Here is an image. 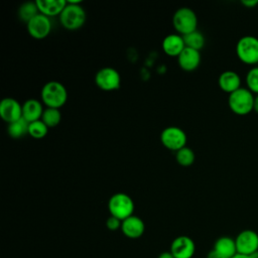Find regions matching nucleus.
Here are the masks:
<instances>
[{"mask_svg": "<svg viewBox=\"0 0 258 258\" xmlns=\"http://www.w3.org/2000/svg\"><path fill=\"white\" fill-rule=\"evenodd\" d=\"M41 101L47 108L59 109L68 100V92L66 87L57 81L47 82L40 92Z\"/></svg>", "mask_w": 258, "mask_h": 258, "instance_id": "1", "label": "nucleus"}, {"mask_svg": "<svg viewBox=\"0 0 258 258\" xmlns=\"http://www.w3.org/2000/svg\"><path fill=\"white\" fill-rule=\"evenodd\" d=\"M85 21L86 12L81 6V1H67V6L59 15L60 24L69 30H75L82 27Z\"/></svg>", "mask_w": 258, "mask_h": 258, "instance_id": "2", "label": "nucleus"}, {"mask_svg": "<svg viewBox=\"0 0 258 258\" xmlns=\"http://www.w3.org/2000/svg\"><path fill=\"white\" fill-rule=\"evenodd\" d=\"M254 94L248 89L241 87L229 95L228 104L233 113L244 116L254 110Z\"/></svg>", "mask_w": 258, "mask_h": 258, "instance_id": "3", "label": "nucleus"}, {"mask_svg": "<svg viewBox=\"0 0 258 258\" xmlns=\"http://www.w3.org/2000/svg\"><path fill=\"white\" fill-rule=\"evenodd\" d=\"M236 54L244 63H258V37L254 35H244L239 38L236 44Z\"/></svg>", "mask_w": 258, "mask_h": 258, "instance_id": "4", "label": "nucleus"}, {"mask_svg": "<svg viewBox=\"0 0 258 258\" xmlns=\"http://www.w3.org/2000/svg\"><path fill=\"white\" fill-rule=\"evenodd\" d=\"M172 24L174 29L180 35H186L195 30L198 26V17L196 12L188 7H181L177 9L172 17Z\"/></svg>", "mask_w": 258, "mask_h": 258, "instance_id": "5", "label": "nucleus"}, {"mask_svg": "<svg viewBox=\"0 0 258 258\" xmlns=\"http://www.w3.org/2000/svg\"><path fill=\"white\" fill-rule=\"evenodd\" d=\"M108 209L111 216L123 221L133 215L134 203L128 195L124 192H117L110 198L108 202Z\"/></svg>", "mask_w": 258, "mask_h": 258, "instance_id": "6", "label": "nucleus"}, {"mask_svg": "<svg viewBox=\"0 0 258 258\" xmlns=\"http://www.w3.org/2000/svg\"><path fill=\"white\" fill-rule=\"evenodd\" d=\"M186 140L185 132L176 126L166 127L160 134V141L163 146L172 151H177L184 147Z\"/></svg>", "mask_w": 258, "mask_h": 258, "instance_id": "7", "label": "nucleus"}, {"mask_svg": "<svg viewBox=\"0 0 258 258\" xmlns=\"http://www.w3.org/2000/svg\"><path fill=\"white\" fill-rule=\"evenodd\" d=\"M96 85L103 91L111 92L119 89L121 85L120 74L113 68H103L95 76Z\"/></svg>", "mask_w": 258, "mask_h": 258, "instance_id": "8", "label": "nucleus"}, {"mask_svg": "<svg viewBox=\"0 0 258 258\" xmlns=\"http://www.w3.org/2000/svg\"><path fill=\"white\" fill-rule=\"evenodd\" d=\"M237 253L250 256L258 251V234L251 229L241 231L235 238Z\"/></svg>", "mask_w": 258, "mask_h": 258, "instance_id": "9", "label": "nucleus"}, {"mask_svg": "<svg viewBox=\"0 0 258 258\" xmlns=\"http://www.w3.org/2000/svg\"><path fill=\"white\" fill-rule=\"evenodd\" d=\"M26 26L29 35L35 39L45 38L51 30V22L49 17L40 13H38L29 22H27Z\"/></svg>", "mask_w": 258, "mask_h": 258, "instance_id": "10", "label": "nucleus"}, {"mask_svg": "<svg viewBox=\"0 0 258 258\" xmlns=\"http://www.w3.org/2000/svg\"><path fill=\"white\" fill-rule=\"evenodd\" d=\"M0 117L8 124L22 118V105L13 98H5L0 102Z\"/></svg>", "mask_w": 258, "mask_h": 258, "instance_id": "11", "label": "nucleus"}, {"mask_svg": "<svg viewBox=\"0 0 258 258\" xmlns=\"http://www.w3.org/2000/svg\"><path fill=\"white\" fill-rule=\"evenodd\" d=\"M170 252L174 258H191L196 252L195 242L187 236H178L172 241Z\"/></svg>", "mask_w": 258, "mask_h": 258, "instance_id": "12", "label": "nucleus"}, {"mask_svg": "<svg viewBox=\"0 0 258 258\" xmlns=\"http://www.w3.org/2000/svg\"><path fill=\"white\" fill-rule=\"evenodd\" d=\"M212 251L217 258H233L237 254L235 239L228 236L218 238Z\"/></svg>", "mask_w": 258, "mask_h": 258, "instance_id": "13", "label": "nucleus"}, {"mask_svg": "<svg viewBox=\"0 0 258 258\" xmlns=\"http://www.w3.org/2000/svg\"><path fill=\"white\" fill-rule=\"evenodd\" d=\"M121 230L126 237L131 239H137L143 235L145 225L139 217L132 215L122 221Z\"/></svg>", "mask_w": 258, "mask_h": 258, "instance_id": "14", "label": "nucleus"}, {"mask_svg": "<svg viewBox=\"0 0 258 258\" xmlns=\"http://www.w3.org/2000/svg\"><path fill=\"white\" fill-rule=\"evenodd\" d=\"M179 67L186 72L195 71L201 62V53L199 50L185 47L177 56Z\"/></svg>", "mask_w": 258, "mask_h": 258, "instance_id": "15", "label": "nucleus"}, {"mask_svg": "<svg viewBox=\"0 0 258 258\" xmlns=\"http://www.w3.org/2000/svg\"><path fill=\"white\" fill-rule=\"evenodd\" d=\"M184 48L185 44L180 34H168L162 40V49L169 56H178Z\"/></svg>", "mask_w": 258, "mask_h": 258, "instance_id": "16", "label": "nucleus"}, {"mask_svg": "<svg viewBox=\"0 0 258 258\" xmlns=\"http://www.w3.org/2000/svg\"><path fill=\"white\" fill-rule=\"evenodd\" d=\"M218 84L222 91L230 95L241 88V78L234 71H225L219 76Z\"/></svg>", "mask_w": 258, "mask_h": 258, "instance_id": "17", "label": "nucleus"}, {"mask_svg": "<svg viewBox=\"0 0 258 258\" xmlns=\"http://www.w3.org/2000/svg\"><path fill=\"white\" fill-rule=\"evenodd\" d=\"M35 2L39 13L47 17L60 15L67 6L66 0H37Z\"/></svg>", "mask_w": 258, "mask_h": 258, "instance_id": "18", "label": "nucleus"}, {"mask_svg": "<svg viewBox=\"0 0 258 258\" xmlns=\"http://www.w3.org/2000/svg\"><path fill=\"white\" fill-rule=\"evenodd\" d=\"M42 104L35 99H29L22 105V118L28 123L41 119L43 113Z\"/></svg>", "mask_w": 258, "mask_h": 258, "instance_id": "19", "label": "nucleus"}, {"mask_svg": "<svg viewBox=\"0 0 258 258\" xmlns=\"http://www.w3.org/2000/svg\"><path fill=\"white\" fill-rule=\"evenodd\" d=\"M182 37H183L185 47H189L200 51L205 45V36L198 29L186 35H183Z\"/></svg>", "mask_w": 258, "mask_h": 258, "instance_id": "20", "label": "nucleus"}, {"mask_svg": "<svg viewBox=\"0 0 258 258\" xmlns=\"http://www.w3.org/2000/svg\"><path fill=\"white\" fill-rule=\"evenodd\" d=\"M28 125L29 123L26 120L20 118L19 120L8 124V134L12 138H21L28 134Z\"/></svg>", "mask_w": 258, "mask_h": 258, "instance_id": "21", "label": "nucleus"}, {"mask_svg": "<svg viewBox=\"0 0 258 258\" xmlns=\"http://www.w3.org/2000/svg\"><path fill=\"white\" fill-rule=\"evenodd\" d=\"M39 13L36 2H25L23 3L18 10L19 18L24 22H29L34 16Z\"/></svg>", "mask_w": 258, "mask_h": 258, "instance_id": "22", "label": "nucleus"}, {"mask_svg": "<svg viewBox=\"0 0 258 258\" xmlns=\"http://www.w3.org/2000/svg\"><path fill=\"white\" fill-rule=\"evenodd\" d=\"M61 119V115L59 112V109H55V108H46L41 116V121L48 127H54L56 125H58V123L60 122Z\"/></svg>", "mask_w": 258, "mask_h": 258, "instance_id": "23", "label": "nucleus"}, {"mask_svg": "<svg viewBox=\"0 0 258 258\" xmlns=\"http://www.w3.org/2000/svg\"><path fill=\"white\" fill-rule=\"evenodd\" d=\"M195 152L189 147H182L175 153V159L181 166H189L195 161Z\"/></svg>", "mask_w": 258, "mask_h": 258, "instance_id": "24", "label": "nucleus"}, {"mask_svg": "<svg viewBox=\"0 0 258 258\" xmlns=\"http://www.w3.org/2000/svg\"><path fill=\"white\" fill-rule=\"evenodd\" d=\"M47 132L48 127L41 120L31 122L28 125V134L35 139L43 138L47 134Z\"/></svg>", "mask_w": 258, "mask_h": 258, "instance_id": "25", "label": "nucleus"}, {"mask_svg": "<svg viewBox=\"0 0 258 258\" xmlns=\"http://www.w3.org/2000/svg\"><path fill=\"white\" fill-rule=\"evenodd\" d=\"M247 88L255 95H258V66L252 67L246 75Z\"/></svg>", "mask_w": 258, "mask_h": 258, "instance_id": "26", "label": "nucleus"}, {"mask_svg": "<svg viewBox=\"0 0 258 258\" xmlns=\"http://www.w3.org/2000/svg\"><path fill=\"white\" fill-rule=\"evenodd\" d=\"M122 221L114 216H110L106 221V226L110 231H116L119 228H121Z\"/></svg>", "mask_w": 258, "mask_h": 258, "instance_id": "27", "label": "nucleus"}, {"mask_svg": "<svg viewBox=\"0 0 258 258\" xmlns=\"http://www.w3.org/2000/svg\"><path fill=\"white\" fill-rule=\"evenodd\" d=\"M242 4L245 5L246 7L251 8V7H254L258 4V0H243Z\"/></svg>", "mask_w": 258, "mask_h": 258, "instance_id": "28", "label": "nucleus"}, {"mask_svg": "<svg viewBox=\"0 0 258 258\" xmlns=\"http://www.w3.org/2000/svg\"><path fill=\"white\" fill-rule=\"evenodd\" d=\"M158 258H174V256L172 255V253L170 251H165L159 254Z\"/></svg>", "mask_w": 258, "mask_h": 258, "instance_id": "29", "label": "nucleus"}, {"mask_svg": "<svg viewBox=\"0 0 258 258\" xmlns=\"http://www.w3.org/2000/svg\"><path fill=\"white\" fill-rule=\"evenodd\" d=\"M254 111L258 114V95H255V99H254Z\"/></svg>", "mask_w": 258, "mask_h": 258, "instance_id": "30", "label": "nucleus"}, {"mask_svg": "<svg viewBox=\"0 0 258 258\" xmlns=\"http://www.w3.org/2000/svg\"><path fill=\"white\" fill-rule=\"evenodd\" d=\"M233 258H250V256H247V255H243V254H239V253H237Z\"/></svg>", "mask_w": 258, "mask_h": 258, "instance_id": "31", "label": "nucleus"}, {"mask_svg": "<svg viewBox=\"0 0 258 258\" xmlns=\"http://www.w3.org/2000/svg\"><path fill=\"white\" fill-rule=\"evenodd\" d=\"M250 258H258V251H256L255 253L250 255Z\"/></svg>", "mask_w": 258, "mask_h": 258, "instance_id": "32", "label": "nucleus"}]
</instances>
